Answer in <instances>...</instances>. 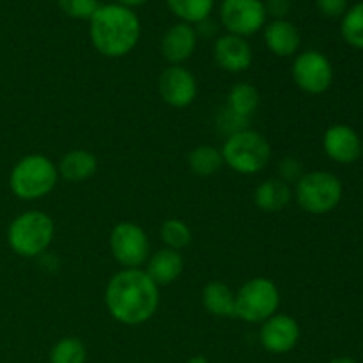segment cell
<instances>
[{"label":"cell","instance_id":"1","mask_svg":"<svg viewBox=\"0 0 363 363\" xmlns=\"http://www.w3.org/2000/svg\"><path fill=\"white\" fill-rule=\"evenodd\" d=\"M105 305L121 325H144L158 311L160 287L144 269H121L106 284Z\"/></svg>","mask_w":363,"mask_h":363},{"label":"cell","instance_id":"2","mask_svg":"<svg viewBox=\"0 0 363 363\" xmlns=\"http://www.w3.org/2000/svg\"><path fill=\"white\" fill-rule=\"evenodd\" d=\"M89 21L92 46L110 59L128 55L140 39V20L121 4L99 6Z\"/></svg>","mask_w":363,"mask_h":363},{"label":"cell","instance_id":"3","mask_svg":"<svg viewBox=\"0 0 363 363\" xmlns=\"http://www.w3.org/2000/svg\"><path fill=\"white\" fill-rule=\"evenodd\" d=\"M59 181L57 165L45 155H27L13 167L11 191L21 201H38L52 194Z\"/></svg>","mask_w":363,"mask_h":363},{"label":"cell","instance_id":"4","mask_svg":"<svg viewBox=\"0 0 363 363\" xmlns=\"http://www.w3.org/2000/svg\"><path fill=\"white\" fill-rule=\"evenodd\" d=\"M223 165L241 176H254L262 172L272 160V145L259 131L243 130L223 140Z\"/></svg>","mask_w":363,"mask_h":363},{"label":"cell","instance_id":"5","mask_svg":"<svg viewBox=\"0 0 363 363\" xmlns=\"http://www.w3.org/2000/svg\"><path fill=\"white\" fill-rule=\"evenodd\" d=\"M55 236V223L43 211H25L11 222L7 243L20 257H38L45 254Z\"/></svg>","mask_w":363,"mask_h":363},{"label":"cell","instance_id":"6","mask_svg":"<svg viewBox=\"0 0 363 363\" xmlns=\"http://www.w3.org/2000/svg\"><path fill=\"white\" fill-rule=\"evenodd\" d=\"M344 188L339 177L325 170L303 174L294 184V199L303 211L311 215H326L342 201Z\"/></svg>","mask_w":363,"mask_h":363},{"label":"cell","instance_id":"7","mask_svg":"<svg viewBox=\"0 0 363 363\" xmlns=\"http://www.w3.org/2000/svg\"><path fill=\"white\" fill-rule=\"evenodd\" d=\"M280 307V291L272 279L255 277L247 280L236 294L234 318L250 325H262L277 314Z\"/></svg>","mask_w":363,"mask_h":363},{"label":"cell","instance_id":"8","mask_svg":"<svg viewBox=\"0 0 363 363\" xmlns=\"http://www.w3.org/2000/svg\"><path fill=\"white\" fill-rule=\"evenodd\" d=\"M110 252L124 269H137L145 264L151 254V243L140 225L119 222L110 233Z\"/></svg>","mask_w":363,"mask_h":363},{"label":"cell","instance_id":"9","mask_svg":"<svg viewBox=\"0 0 363 363\" xmlns=\"http://www.w3.org/2000/svg\"><path fill=\"white\" fill-rule=\"evenodd\" d=\"M293 80L300 91L318 96L328 91L333 82V67L328 57L318 50H307L294 59Z\"/></svg>","mask_w":363,"mask_h":363},{"label":"cell","instance_id":"10","mask_svg":"<svg viewBox=\"0 0 363 363\" xmlns=\"http://www.w3.org/2000/svg\"><path fill=\"white\" fill-rule=\"evenodd\" d=\"M220 18L229 34L247 38L266 23V9L261 0H223Z\"/></svg>","mask_w":363,"mask_h":363},{"label":"cell","instance_id":"11","mask_svg":"<svg viewBox=\"0 0 363 363\" xmlns=\"http://www.w3.org/2000/svg\"><path fill=\"white\" fill-rule=\"evenodd\" d=\"M158 91L163 101L174 108H186L199 92L194 73L184 66H169L158 78Z\"/></svg>","mask_w":363,"mask_h":363},{"label":"cell","instance_id":"12","mask_svg":"<svg viewBox=\"0 0 363 363\" xmlns=\"http://www.w3.org/2000/svg\"><path fill=\"white\" fill-rule=\"evenodd\" d=\"M300 325L287 314L272 315L266 319L259 330V342L268 353L286 354L293 351L300 342Z\"/></svg>","mask_w":363,"mask_h":363},{"label":"cell","instance_id":"13","mask_svg":"<svg viewBox=\"0 0 363 363\" xmlns=\"http://www.w3.org/2000/svg\"><path fill=\"white\" fill-rule=\"evenodd\" d=\"M323 149L330 160L347 165L362 156V140L357 131L347 124H333L325 131Z\"/></svg>","mask_w":363,"mask_h":363},{"label":"cell","instance_id":"14","mask_svg":"<svg viewBox=\"0 0 363 363\" xmlns=\"http://www.w3.org/2000/svg\"><path fill=\"white\" fill-rule=\"evenodd\" d=\"M216 64L229 73H243L252 66L254 53L245 38L234 34L220 35L213 48Z\"/></svg>","mask_w":363,"mask_h":363},{"label":"cell","instance_id":"15","mask_svg":"<svg viewBox=\"0 0 363 363\" xmlns=\"http://www.w3.org/2000/svg\"><path fill=\"white\" fill-rule=\"evenodd\" d=\"M197 46V30L188 23H176L163 34L162 55L170 66H183L190 59Z\"/></svg>","mask_w":363,"mask_h":363},{"label":"cell","instance_id":"16","mask_svg":"<svg viewBox=\"0 0 363 363\" xmlns=\"http://www.w3.org/2000/svg\"><path fill=\"white\" fill-rule=\"evenodd\" d=\"M145 264H147V268H145L144 272L151 277V280L158 287L169 286V284L176 282L184 268V261L181 252L172 250V248L167 247L155 252L152 255H149Z\"/></svg>","mask_w":363,"mask_h":363},{"label":"cell","instance_id":"17","mask_svg":"<svg viewBox=\"0 0 363 363\" xmlns=\"http://www.w3.org/2000/svg\"><path fill=\"white\" fill-rule=\"evenodd\" d=\"M264 43L277 57H291L300 50V30L287 20H273L264 28Z\"/></svg>","mask_w":363,"mask_h":363},{"label":"cell","instance_id":"18","mask_svg":"<svg viewBox=\"0 0 363 363\" xmlns=\"http://www.w3.org/2000/svg\"><path fill=\"white\" fill-rule=\"evenodd\" d=\"M57 170H59V177L69 183H84L91 179L98 170V158L94 152L87 149H73L60 158Z\"/></svg>","mask_w":363,"mask_h":363},{"label":"cell","instance_id":"19","mask_svg":"<svg viewBox=\"0 0 363 363\" xmlns=\"http://www.w3.org/2000/svg\"><path fill=\"white\" fill-rule=\"evenodd\" d=\"M293 199V190L279 177L262 181L254 191V204L264 213H279L287 208Z\"/></svg>","mask_w":363,"mask_h":363},{"label":"cell","instance_id":"20","mask_svg":"<svg viewBox=\"0 0 363 363\" xmlns=\"http://www.w3.org/2000/svg\"><path fill=\"white\" fill-rule=\"evenodd\" d=\"M202 305L206 312L215 318H234L236 311V294L227 284L220 280L206 284L202 289Z\"/></svg>","mask_w":363,"mask_h":363},{"label":"cell","instance_id":"21","mask_svg":"<svg viewBox=\"0 0 363 363\" xmlns=\"http://www.w3.org/2000/svg\"><path fill=\"white\" fill-rule=\"evenodd\" d=\"M259 103H261V96H259L257 89L247 82H240V84L233 85V89L229 91L225 106L236 112L238 116L250 119L257 112Z\"/></svg>","mask_w":363,"mask_h":363},{"label":"cell","instance_id":"22","mask_svg":"<svg viewBox=\"0 0 363 363\" xmlns=\"http://www.w3.org/2000/svg\"><path fill=\"white\" fill-rule=\"evenodd\" d=\"M188 167L197 176H213L223 167L222 152L215 145H199L188 155Z\"/></svg>","mask_w":363,"mask_h":363},{"label":"cell","instance_id":"23","mask_svg":"<svg viewBox=\"0 0 363 363\" xmlns=\"http://www.w3.org/2000/svg\"><path fill=\"white\" fill-rule=\"evenodd\" d=\"M170 11L176 14L183 23H201L208 20L211 14L215 0H167Z\"/></svg>","mask_w":363,"mask_h":363},{"label":"cell","instance_id":"24","mask_svg":"<svg viewBox=\"0 0 363 363\" xmlns=\"http://www.w3.org/2000/svg\"><path fill=\"white\" fill-rule=\"evenodd\" d=\"M87 350L77 337H64L50 350V363H85Z\"/></svg>","mask_w":363,"mask_h":363},{"label":"cell","instance_id":"25","mask_svg":"<svg viewBox=\"0 0 363 363\" xmlns=\"http://www.w3.org/2000/svg\"><path fill=\"white\" fill-rule=\"evenodd\" d=\"M160 236L167 248L181 252L191 243V229L179 218H169L162 223Z\"/></svg>","mask_w":363,"mask_h":363},{"label":"cell","instance_id":"26","mask_svg":"<svg viewBox=\"0 0 363 363\" xmlns=\"http://www.w3.org/2000/svg\"><path fill=\"white\" fill-rule=\"evenodd\" d=\"M340 32H342V38L346 39L347 45L363 50V2L353 6L344 14Z\"/></svg>","mask_w":363,"mask_h":363},{"label":"cell","instance_id":"27","mask_svg":"<svg viewBox=\"0 0 363 363\" xmlns=\"http://www.w3.org/2000/svg\"><path fill=\"white\" fill-rule=\"evenodd\" d=\"M248 121L250 119H245V117L238 116L236 112H233L230 108L223 106V108H220L218 113H216L215 126L216 130H218V133L225 135L227 138L230 137V135L238 133V131L248 130Z\"/></svg>","mask_w":363,"mask_h":363},{"label":"cell","instance_id":"28","mask_svg":"<svg viewBox=\"0 0 363 363\" xmlns=\"http://www.w3.org/2000/svg\"><path fill=\"white\" fill-rule=\"evenodd\" d=\"M59 6L67 16L77 20H91L99 4L98 0H59Z\"/></svg>","mask_w":363,"mask_h":363},{"label":"cell","instance_id":"29","mask_svg":"<svg viewBox=\"0 0 363 363\" xmlns=\"http://www.w3.org/2000/svg\"><path fill=\"white\" fill-rule=\"evenodd\" d=\"M303 177V165H301L300 160H296L294 156H286V158L280 160L279 163V179H282L284 183L296 184L298 181Z\"/></svg>","mask_w":363,"mask_h":363},{"label":"cell","instance_id":"30","mask_svg":"<svg viewBox=\"0 0 363 363\" xmlns=\"http://www.w3.org/2000/svg\"><path fill=\"white\" fill-rule=\"evenodd\" d=\"M318 9L328 18H339L346 13L347 0H315Z\"/></svg>","mask_w":363,"mask_h":363},{"label":"cell","instance_id":"31","mask_svg":"<svg viewBox=\"0 0 363 363\" xmlns=\"http://www.w3.org/2000/svg\"><path fill=\"white\" fill-rule=\"evenodd\" d=\"M266 14H272L275 20H284L286 14L289 13L291 9V2L289 0H268L264 4Z\"/></svg>","mask_w":363,"mask_h":363},{"label":"cell","instance_id":"32","mask_svg":"<svg viewBox=\"0 0 363 363\" xmlns=\"http://www.w3.org/2000/svg\"><path fill=\"white\" fill-rule=\"evenodd\" d=\"M117 2L124 7H133V6H140V4H145L147 0H117Z\"/></svg>","mask_w":363,"mask_h":363},{"label":"cell","instance_id":"33","mask_svg":"<svg viewBox=\"0 0 363 363\" xmlns=\"http://www.w3.org/2000/svg\"><path fill=\"white\" fill-rule=\"evenodd\" d=\"M186 363H209V362H208V358L202 357V354H195V357H191Z\"/></svg>","mask_w":363,"mask_h":363},{"label":"cell","instance_id":"34","mask_svg":"<svg viewBox=\"0 0 363 363\" xmlns=\"http://www.w3.org/2000/svg\"><path fill=\"white\" fill-rule=\"evenodd\" d=\"M330 363H357V362H354L353 358H350V357H339V358H333V360Z\"/></svg>","mask_w":363,"mask_h":363},{"label":"cell","instance_id":"35","mask_svg":"<svg viewBox=\"0 0 363 363\" xmlns=\"http://www.w3.org/2000/svg\"><path fill=\"white\" fill-rule=\"evenodd\" d=\"M362 156H363V140H362Z\"/></svg>","mask_w":363,"mask_h":363}]
</instances>
